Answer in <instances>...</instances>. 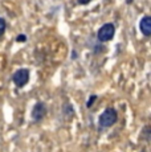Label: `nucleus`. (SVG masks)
I'll return each instance as SVG.
<instances>
[{
    "label": "nucleus",
    "mask_w": 151,
    "mask_h": 152,
    "mask_svg": "<svg viewBox=\"0 0 151 152\" xmlns=\"http://www.w3.org/2000/svg\"><path fill=\"white\" fill-rule=\"evenodd\" d=\"M117 121H118V111L114 107H107L100 115L98 124H100L101 128H109L117 123Z\"/></svg>",
    "instance_id": "f257e3e1"
},
{
    "label": "nucleus",
    "mask_w": 151,
    "mask_h": 152,
    "mask_svg": "<svg viewBox=\"0 0 151 152\" xmlns=\"http://www.w3.org/2000/svg\"><path fill=\"white\" fill-rule=\"evenodd\" d=\"M114 34H115L114 24H111V23H106V24H103L102 27L98 29L97 40L100 42H107V41H110V40H113Z\"/></svg>",
    "instance_id": "f03ea898"
},
{
    "label": "nucleus",
    "mask_w": 151,
    "mask_h": 152,
    "mask_svg": "<svg viewBox=\"0 0 151 152\" xmlns=\"http://www.w3.org/2000/svg\"><path fill=\"white\" fill-rule=\"evenodd\" d=\"M29 77H31V74H29V70L28 69H19L13 73L12 82L15 83L16 87L21 89V87H24L25 85L29 82Z\"/></svg>",
    "instance_id": "7ed1b4c3"
},
{
    "label": "nucleus",
    "mask_w": 151,
    "mask_h": 152,
    "mask_svg": "<svg viewBox=\"0 0 151 152\" xmlns=\"http://www.w3.org/2000/svg\"><path fill=\"white\" fill-rule=\"evenodd\" d=\"M46 116V106L44 102H37L32 109V119L34 122H41Z\"/></svg>",
    "instance_id": "20e7f679"
},
{
    "label": "nucleus",
    "mask_w": 151,
    "mask_h": 152,
    "mask_svg": "<svg viewBox=\"0 0 151 152\" xmlns=\"http://www.w3.org/2000/svg\"><path fill=\"white\" fill-rule=\"evenodd\" d=\"M139 29L143 33V36H146V37L151 36V17L150 16H144L139 21Z\"/></svg>",
    "instance_id": "39448f33"
},
{
    "label": "nucleus",
    "mask_w": 151,
    "mask_h": 152,
    "mask_svg": "<svg viewBox=\"0 0 151 152\" xmlns=\"http://www.w3.org/2000/svg\"><path fill=\"white\" fill-rule=\"evenodd\" d=\"M150 135H151V127H150V124H147V126H144L143 130H142V132H141V139H143L144 142L149 143L150 139H151Z\"/></svg>",
    "instance_id": "423d86ee"
},
{
    "label": "nucleus",
    "mask_w": 151,
    "mask_h": 152,
    "mask_svg": "<svg viewBox=\"0 0 151 152\" xmlns=\"http://www.w3.org/2000/svg\"><path fill=\"white\" fill-rule=\"evenodd\" d=\"M97 99H98V95H97V94H92L90 98H89V101L86 102V107H88V109H90V107L93 106V104H94V102L97 101Z\"/></svg>",
    "instance_id": "0eeeda50"
},
{
    "label": "nucleus",
    "mask_w": 151,
    "mask_h": 152,
    "mask_svg": "<svg viewBox=\"0 0 151 152\" xmlns=\"http://www.w3.org/2000/svg\"><path fill=\"white\" fill-rule=\"evenodd\" d=\"M5 28H7V23L3 17H0V36H3L5 32Z\"/></svg>",
    "instance_id": "6e6552de"
},
{
    "label": "nucleus",
    "mask_w": 151,
    "mask_h": 152,
    "mask_svg": "<svg viewBox=\"0 0 151 152\" xmlns=\"http://www.w3.org/2000/svg\"><path fill=\"white\" fill-rule=\"evenodd\" d=\"M16 41H19V42H25V41H27V36H25V34H19V36L16 37Z\"/></svg>",
    "instance_id": "1a4fd4ad"
},
{
    "label": "nucleus",
    "mask_w": 151,
    "mask_h": 152,
    "mask_svg": "<svg viewBox=\"0 0 151 152\" xmlns=\"http://www.w3.org/2000/svg\"><path fill=\"white\" fill-rule=\"evenodd\" d=\"M78 1V4H82V5H85V4H89L90 1H93V0H77Z\"/></svg>",
    "instance_id": "9d476101"
}]
</instances>
